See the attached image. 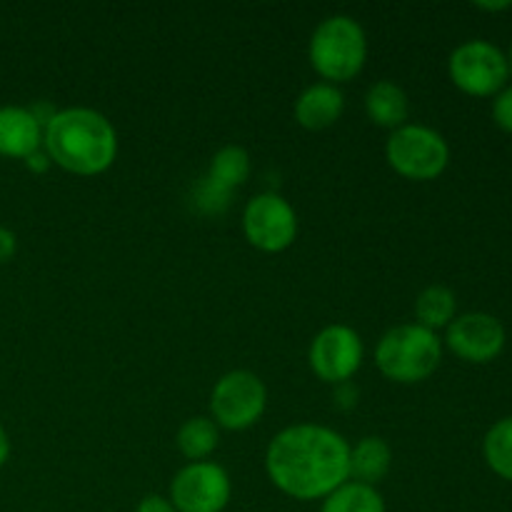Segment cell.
<instances>
[{
    "label": "cell",
    "mask_w": 512,
    "mask_h": 512,
    "mask_svg": "<svg viewBox=\"0 0 512 512\" xmlns=\"http://www.w3.org/2000/svg\"><path fill=\"white\" fill-rule=\"evenodd\" d=\"M265 470L280 493L325 500L350 480V445L325 425H290L270 440Z\"/></svg>",
    "instance_id": "6da1fadb"
},
{
    "label": "cell",
    "mask_w": 512,
    "mask_h": 512,
    "mask_svg": "<svg viewBox=\"0 0 512 512\" xmlns=\"http://www.w3.org/2000/svg\"><path fill=\"white\" fill-rule=\"evenodd\" d=\"M43 148L55 165L75 175H98L118 155V135L93 108L55 110L43 128Z\"/></svg>",
    "instance_id": "7a4b0ae2"
},
{
    "label": "cell",
    "mask_w": 512,
    "mask_h": 512,
    "mask_svg": "<svg viewBox=\"0 0 512 512\" xmlns=\"http://www.w3.org/2000/svg\"><path fill=\"white\" fill-rule=\"evenodd\" d=\"M443 358V343L435 330L423 325H398L380 338L375 348L378 370L393 383L413 385L430 378Z\"/></svg>",
    "instance_id": "3957f363"
},
{
    "label": "cell",
    "mask_w": 512,
    "mask_h": 512,
    "mask_svg": "<svg viewBox=\"0 0 512 512\" xmlns=\"http://www.w3.org/2000/svg\"><path fill=\"white\" fill-rule=\"evenodd\" d=\"M310 65L335 83H348L363 70L368 58V40L363 25L350 15H330L310 38Z\"/></svg>",
    "instance_id": "277c9868"
},
{
    "label": "cell",
    "mask_w": 512,
    "mask_h": 512,
    "mask_svg": "<svg viewBox=\"0 0 512 512\" xmlns=\"http://www.w3.org/2000/svg\"><path fill=\"white\" fill-rule=\"evenodd\" d=\"M385 158L403 178L435 180L448 168L450 148L438 130L425 125H403L388 138Z\"/></svg>",
    "instance_id": "5b68a950"
},
{
    "label": "cell",
    "mask_w": 512,
    "mask_h": 512,
    "mask_svg": "<svg viewBox=\"0 0 512 512\" xmlns=\"http://www.w3.org/2000/svg\"><path fill=\"white\" fill-rule=\"evenodd\" d=\"M268 390L263 380L250 370H233L215 383L210 395L215 425L225 430H245L258 423L265 413Z\"/></svg>",
    "instance_id": "8992f818"
},
{
    "label": "cell",
    "mask_w": 512,
    "mask_h": 512,
    "mask_svg": "<svg viewBox=\"0 0 512 512\" xmlns=\"http://www.w3.org/2000/svg\"><path fill=\"white\" fill-rule=\"evenodd\" d=\"M448 70L453 83L475 98L500 93L510 75L505 53L488 40H468L458 45L450 55Z\"/></svg>",
    "instance_id": "52a82bcc"
},
{
    "label": "cell",
    "mask_w": 512,
    "mask_h": 512,
    "mask_svg": "<svg viewBox=\"0 0 512 512\" xmlns=\"http://www.w3.org/2000/svg\"><path fill=\"white\" fill-rule=\"evenodd\" d=\"M243 230L253 248L263 253H280L290 248L298 235V215L280 195H255L243 210Z\"/></svg>",
    "instance_id": "ba28073f"
},
{
    "label": "cell",
    "mask_w": 512,
    "mask_h": 512,
    "mask_svg": "<svg viewBox=\"0 0 512 512\" xmlns=\"http://www.w3.org/2000/svg\"><path fill=\"white\" fill-rule=\"evenodd\" d=\"M233 485L220 465L190 463L170 483V503L178 512H223L228 508Z\"/></svg>",
    "instance_id": "9c48e42d"
},
{
    "label": "cell",
    "mask_w": 512,
    "mask_h": 512,
    "mask_svg": "<svg viewBox=\"0 0 512 512\" xmlns=\"http://www.w3.org/2000/svg\"><path fill=\"white\" fill-rule=\"evenodd\" d=\"M308 360L320 380L343 385L363 365V340L348 325H328L315 335Z\"/></svg>",
    "instance_id": "30bf717a"
},
{
    "label": "cell",
    "mask_w": 512,
    "mask_h": 512,
    "mask_svg": "<svg viewBox=\"0 0 512 512\" xmlns=\"http://www.w3.org/2000/svg\"><path fill=\"white\" fill-rule=\"evenodd\" d=\"M448 348L468 363H490L505 348V328L495 315L468 313L448 325Z\"/></svg>",
    "instance_id": "8fae6325"
},
{
    "label": "cell",
    "mask_w": 512,
    "mask_h": 512,
    "mask_svg": "<svg viewBox=\"0 0 512 512\" xmlns=\"http://www.w3.org/2000/svg\"><path fill=\"white\" fill-rule=\"evenodd\" d=\"M250 155L238 145H225L210 160V170L198 185V205L208 213H220L230 193L248 180Z\"/></svg>",
    "instance_id": "7c38bea8"
},
{
    "label": "cell",
    "mask_w": 512,
    "mask_h": 512,
    "mask_svg": "<svg viewBox=\"0 0 512 512\" xmlns=\"http://www.w3.org/2000/svg\"><path fill=\"white\" fill-rule=\"evenodd\" d=\"M43 145V125L30 108L3 105L0 108V155L25 160Z\"/></svg>",
    "instance_id": "4fadbf2b"
},
{
    "label": "cell",
    "mask_w": 512,
    "mask_h": 512,
    "mask_svg": "<svg viewBox=\"0 0 512 512\" xmlns=\"http://www.w3.org/2000/svg\"><path fill=\"white\" fill-rule=\"evenodd\" d=\"M345 98L340 88L330 83H315L295 100V120L308 130H325L340 120Z\"/></svg>",
    "instance_id": "5bb4252c"
},
{
    "label": "cell",
    "mask_w": 512,
    "mask_h": 512,
    "mask_svg": "<svg viewBox=\"0 0 512 512\" xmlns=\"http://www.w3.org/2000/svg\"><path fill=\"white\" fill-rule=\"evenodd\" d=\"M365 113L380 128H403L410 115L408 95L400 85L380 80V83L370 85L368 95H365Z\"/></svg>",
    "instance_id": "9a60e30c"
},
{
    "label": "cell",
    "mask_w": 512,
    "mask_h": 512,
    "mask_svg": "<svg viewBox=\"0 0 512 512\" xmlns=\"http://www.w3.org/2000/svg\"><path fill=\"white\" fill-rule=\"evenodd\" d=\"M390 465H393V450L383 438L368 435L355 448H350V478L355 483L375 488V483L385 480V475L390 473Z\"/></svg>",
    "instance_id": "2e32d148"
},
{
    "label": "cell",
    "mask_w": 512,
    "mask_h": 512,
    "mask_svg": "<svg viewBox=\"0 0 512 512\" xmlns=\"http://www.w3.org/2000/svg\"><path fill=\"white\" fill-rule=\"evenodd\" d=\"M320 512H385V500L373 485L348 480L323 500Z\"/></svg>",
    "instance_id": "e0dca14e"
},
{
    "label": "cell",
    "mask_w": 512,
    "mask_h": 512,
    "mask_svg": "<svg viewBox=\"0 0 512 512\" xmlns=\"http://www.w3.org/2000/svg\"><path fill=\"white\" fill-rule=\"evenodd\" d=\"M455 308H458V300L455 293L445 285H430L415 300V315H418L423 328L435 330L445 328L455 320Z\"/></svg>",
    "instance_id": "ac0fdd59"
},
{
    "label": "cell",
    "mask_w": 512,
    "mask_h": 512,
    "mask_svg": "<svg viewBox=\"0 0 512 512\" xmlns=\"http://www.w3.org/2000/svg\"><path fill=\"white\" fill-rule=\"evenodd\" d=\"M218 425L210 418H190L178 430V450L193 463H203L218 448Z\"/></svg>",
    "instance_id": "d6986e66"
},
{
    "label": "cell",
    "mask_w": 512,
    "mask_h": 512,
    "mask_svg": "<svg viewBox=\"0 0 512 512\" xmlns=\"http://www.w3.org/2000/svg\"><path fill=\"white\" fill-rule=\"evenodd\" d=\"M485 463L495 475L512 483V418H503L488 430L483 443Z\"/></svg>",
    "instance_id": "ffe728a7"
},
{
    "label": "cell",
    "mask_w": 512,
    "mask_h": 512,
    "mask_svg": "<svg viewBox=\"0 0 512 512\" xmlns=\"http://www.w3.org/2000/svg\"><path fill=\"white\" fill-rule=\"evenodd\" d=\"M493 120L498 123L500 130L512 133V85L510 88H503L498 95H495Z\"/></svg>",
    "instance_id": "44dd1931"
},
{
    "label": "cell",
    "mask_w": 512,
    "mask_h": 512,
    "mask_svg": "<svg viewBox=\"0 0 512 512\" xmlns=\"http://www.w3.org/2000/svg\"><path fill=\"white\" fill-rule=\"evenodd\" d=\"M135 512H178L173 508L168 498H160V495H145L143 500L138 503Z\"/></svg>",
    "instance_id": "7402d4cb"
},
{
    "label": "cell",
    "mask_w": 512,
    "mask_h": 512,
    "mask_svg": "<svg viewBox=\"0 0 512 512\" xmlns=\"http://www.w3.org/2000/svg\"><path fill=\"white\" fill-rule=\"evenodd\" d=\"M15 248H18V243H15V235L10 233L8 228H3V225H0V263H8V260L15 255Z\"/></svg>",
    "instance_id": "603a6c76"
},
{
    "label": "cell",
    "mask_w": 512,
    "mask_h": 512,
    "mask_svg": "<svg viewBox=\"0 0 512 512\" xmlns=\"http://www.w3.org/2000/svg\"><path fill=\"white\" fill-rule=\"evenodd\" d=\"M25 165H28L33 173H45V170L53 165V160L48 158V153H45V150H35L33 155H28V158H25Z\"/></svg>",
    "instance_id": "cb8c5ba5"
},
{
    "label": "cell",
    "mask_w": 512,
    "mask_h": 512,
    "mask_svg": "<svg viewBox=\"0 0 512 512\" xmlns=\"http://www.w3.org/2000/svg\"><path fill=\"white\" fill-rule=\"evenodd\" d=\"M8 455H10V440H8V433L3 430V425H0V468L5 465Z\"/></svg>",
    "instance_id": "d4e9b609"
},
{
    "label": "cell",
    "mask_w": 512,
    "mask_h": 512,
    "mask_svg": "<svg viewBox=\"0 0 512 512\" xmlns=\"http://www.w3.org/2000/svg\"><path fill=\"white\" fill-rule=\"evenodd\" d=\"M475 8L490 10V13H495V10H508V8H512V3H510V0H503V3H475Z\"/></svg>",
    "instance_id": "484cf974"
},
{
    "label": "cell",
    "mask_w": 512,
    "mask_h": 512,
    "mask_svg": "<svg viewBox=\"0 0 512 512\" xmlns=\"http://www.w3.org/2000/svg\"><path fill=\"white\" fill-rule=\"evenodd\" d=\"M508 68H510V75H512V45H510V55H508Z\"/></svg>",
    "instance_id": "4316f807"
}]
</instances>
